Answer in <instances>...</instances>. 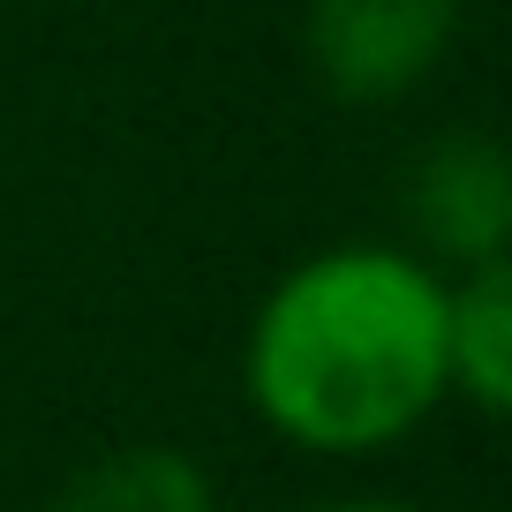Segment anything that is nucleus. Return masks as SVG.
<instances>
[{
  "mask_svg": "<svg viewBox=\"0 0 512 512\" xmlns=\"http://www.w3.org/2000/svg\"><path fill=\"white\" fill-rule=\"evenodd\" d=\"M249 407L302 452H384L452 392L445 279L377 241L294 264L249 324Z\"/></svg>",
  "mask_w": 512,
  "mask_h": 512,
  "instance_id": "obj_1",
  "label": "nucleus"
},
{
  "mask_svg": "<svg viewBox=\"0 0 512 512\" xmlns=\"http://www.w3.org/2000/svg\"><path fill=\"white\" fill-rule=\"evenodd\" d=\"M460 31V0H309V68L347 106L407 98Z\"/></svg>",
  "mask_w": 512,
  "mask_h": 512,
  "instance_id": "obj_2",
  "label": "nucleus"
},
{
  "mask_svg": "<svg viewBox=\"0 0 512 512\" xmlns=\"http://www.w3.org/2000/svg\"><path fill=\"white\" fill-rule=\"evenodd\" d=\"M407 211L415 234L452 264H490L512 241V174L505 151L490 136H445L422 151L415 181H407Z\"/></svg>",
  "mask_w": 512,
  "mask_h": 512,
  "instance_id": "obj_3",
  "label": "nucleus"
},
{
  "mask_svg": "<svg viewBox=\"0 0 512 512\" xmlns=\"http://www.w3.org/2000/svg\"><path fill=\"white\" fill-rule=\"evenodd\" d=\"M445 377L475 415H505L512 400V264H467L460 287H445Z\"/></svg>",
  "mask_w": 512,
  "mask_h": 512,
  "instance_id": "obj_4",
  "label": "nucleus"
},
{
  "mask_svg": "<svg viewBox=\"0 0 512 512\" xmlns=\"http://www.w3.org/2000/svg\"><path fill=\"white\" fill-rule=\"evenodd\" d=\"M53 512H219L211 475L174 445H128L68 475Z\"/></svg>",
  "mask_w": 512,
  "mask_h": 512,
  "instance_id": "obj_5",
  "label": "nucleus"
},
{
  "mask_svg": "<svg viewBox=\"0 0 512 512\" xmlns=\"http://www.w3.org/2000/svg\"><path fill=\"white\" fill-rule=\"evenodd\" d=\"M317 512H415V505H392V497H339V505H317Z\"/></svg>",
  "mask_w": 512,
  "mask_h": 512,
  "instance_id": "obj_6",
  "label": "nucleus"
}]
</instances>
